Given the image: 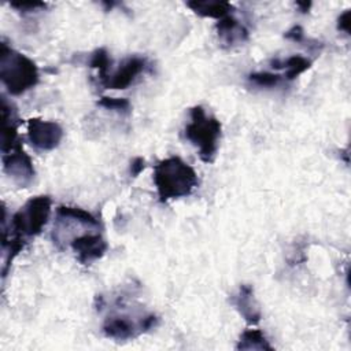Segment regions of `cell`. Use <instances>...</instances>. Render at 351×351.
Returning <instances> with one entry per match:
<instances>
[{
	"instance_id": "13",
	"label": "cell",
	"mask_w": 351,
	"mask_h": 351,
	"mask_svg": "<svg viewBox=\"0 0 351 351\" xmlns=\"http://www.w3.org/2000/svg\"><path fill=\"white\" fill-rule=\"evenodd\" d=\"M271 67L274 69H285V73H284V78L287 81H292L295 80L296 77H299L300 74H303L306 70H308L311 67V62L304 58V56H300V55H293V56H289L288 59L285 60H278V59H274L270 62Z\"/></svg>"
},
{
	"instance_id": "14",
	"label": "cell",
	"mask_w": 351,
	"mask_h": 351,
	"mask_svg": "<svg viewBox=\"0 0 351 351\" xmlns=\"http://www.w3.org/2000/svg\"><path fill=\"white\" fill-rule=\"evenodd\" d=\"M237 350H259V351H273L269 340L259 329H245L236 346Z\"/></svg>"
},
{
	"instance_id": "4",
	"label": "cell",
	"mask_w": 351,
	"mask_h": 351,
	"mask_svg": "<svg viewBox=\"0 0 351 351\" xmlns=\"http://www.w3.org/2000/svg\"><path fill=\"white\" fill-rule=\"evenodd\" d=\"M52 200L48 195H40L29 199L11 217V237L27 243V239L40 234L51 215ZM7 234V233H4Z\"/></svg>"
},
{
	"instance_id": "7",
	"label": "cell",
	"mask_w": 351,
	"mask_h": 351,
	"mask_svg": "<svg viewBox=\"0 0 351 351\" xmlns=\"http://www.w3.org/2000/svg\"><path fill=\"white\" fill-rule=\"evenodd\" d=\"M27 137L32 145L37 149L51 151L60 144L63 138V129L55 121L30 118L27 121Z\"/></svg>"
},
{
	"instance_id": "9",
	"label": "cell",
	"mask_w": 351,
	"mask_h": 351,
	"mask_svg": "<svg viewBox=\"0 0 351 351\" xmlns=\"http://www.w3.org/2000/svg\"><path fill=\"white\" fill-rule=\"evenodd\" d=\"M147 69V60L141 56L125 59L114 74H110L103 86L106 89H126Z\"/></svg>"
},
{
	"instance_id": "6",
	"label": "cell",
	"mask_w": 351,
	"mask_h": 351,
	"mask_svg": "<svg viewBox=\"0 0 351 351\" xmlns=\"http://www.w3.org/2000/svg\"><path fill=\"white\" fill-rule=\"evenodd\" d=\"M3 170L11 178V181L19 188H27L36 176L33 160L23 151L21 143H18L12 149L4 152L1 156Z\"/></svg>"
},
{
	"instance_id": "8",
	"label": "cell",
	"mask_w": 351,
	"mask_h": 351,
	"mask_svg": "<svg viewBox=\"0 0 351 351\" xmlns=\"http://www.w3.org/2000/svg\"><path fill=\"white\" fill-rule=\"evenodd\" d=\"M70 245L81 265H89L100 259L108 248L107 241L99 233H85L82 236H77L71 240Z\"/></svg>"
},
{
	"instance_id": "17",
	"label": "cell",
	"mask_w": 351,
	"mask_h": 351,
	"mask_svg": "<svg viewBox=\"0 0 351 351\" xmlns=\"http://www.w3.org/2000/svg\"><path fill=\"white\" fill-rule=\"evenodd\" d=\"M282 80V75L269 73V71H258V73H251L248 75V81L252 85L261 86V88H271L277 86Z\"/></svg>"
},
{
	"instance_id": "1",
	"label": "cell",
	"mask_w": 351,
	"mask_h": 351,
	"mask_svg": "<svg viewBox=\"0 0 351 351\" xmlns=\"http://www.w3.org/2000/svg\"><path fill=\"white\" fill-rule=\"evenodd\" d=\"M154 182L159 200L166 203L173 199L189 196L197 186L199 180L192 166L180 156H170L155 165Z\"/></svg>"
},
{
	"instance_id": "15",
	"label": "cell",
	"mask_w": 351,
	"mask_h": 351,
	"mask_svg": "<svg viewBox=\"0 0 351 351\" xmlns=\"http://www.w3.org/2000/svg\"><path fill=\"white\" fill-rule=\"evenodd\" d=\"M56 217L59 219L74 221V222H78V223L85 225V226H92V228L99 226V221L89 211H86L84 208H80V207L59 206L56 208Z\"/></svg>"
},
{
	"instance_id": "10",
	"label": "cell",
	"mask_w": 351,
	"mask_h": 351,
	"mask_svg": "<svg viewBox=\"0 0 351 351\" xmlns=\"http://www.w3.org/2000/svg\"><path fill=\"white\" fill-rule=\"evenodd\" d=\"M232 304L250 325H256L261 321L262 313L255 300L254 288L250 284L240 285L237 293L232 296Z\"/></svg>"
},
{
	"instance_id": "18",
	"label": "cell",
	"mask_w": 351,
	"mask_h": 351,
	"mask_svg": "<svg viewBox=\"0 0 351 351\" xmlns=\"http://www.w3.org/2000/svg\"><path fill=\"white\" fill-rule=\"evenodd\" d=\"M97 106L106 108V110H111V111H118V112H123L128 114L130 111V101L125 97H108V96H103L99 99Z\"/></svg>"
},
{
	"instance_id": "5",
	"label": "cell",
	"mask_w": 351,
	"mask_h": 351,
	"mask_svg": "<svg viewBox=\"0 0 351 351\" xmlns=\"http://www.w3.org/2000/svg\"><path fill=\"white\" fill-rule=\"evenodd\" d=\"M156 325L158 317L155 314H147L138 322L132 321L129 315H110L104 319L103 332L110 339L128 340L155 328Z\"/></svg>"
},
{
	"instance_id": "12",
	"label": "cell",
	"mask_w": 351,
	"mask_h": 351,
	"mask_svg": "<svg viewBox=\"0 0 351 351\" xmlns=\"http://www.w3.org/2000/svg\"><path fill=\"white\" fill-rule=\"evenodd\" d=\"M186 5L196 12L200 16H206V18H215V19H222L225 16L229 15V12H232L234 8L230 3L228 1H188Z\"/></svg>"
},
{
	"instance_id": "21",
	"label": "cell",
	"mask_w": 351,
	"mask_h": 351,
	"mask_svg": "<svg viewBox=\"0 0 351 351\" xmlns=\"http://www.w3.org/2000/svg\"><path fill=\"white\" fill-rule=\"evenodd\" d=\"M145 169V160L141 156H136L132 159L130 162V167H129V173L132 177H137L143 170Z\"/></svg>"
},
{
	"instance_id": "3",
	"label": "cell",
	"mask_w": 351,
	"mask_h": 351,
	"mask_svg": "<svg viewBox=\"0 0 351 351\" xmlns=\"http://www.w3.org/2000/svg\"><path fill=\"white\" fill-rule=\"evenodd\" d=\"M189 117L191 121L184 129L185 138L197 148L202 162H214L222 132L221 122L215 117L207 115L202 106L192 107Z\"/></svg>"
},
{
	"instance_id": "16",
	"label": "cell",
	"mask_w": 351,
	"mask_h": 351,
	"mask_svg": "<svg viewBox=\"0 0 351 351\" xmlns=\"http://www.w3.org/2000/svg\"><path fill=\"white\" fill-rule=\"evenodd\" d=\"M89 67L97 69L99 71V80L100 84L103 85L106 80L108 78V70L111 67V59L108 56V52L106 48H97L90 53V60H89Z\"/></svg>"
},
{
	"instance_id": "20",
	"label": "cell",
	"mask_w": 351,
	"mask_h": 351,
	"mask_svg": "<svg viewBox=\"0 0 351 351\" xmlns=\"http://www.w3.org/2000/svg\"><path fill=\"white\" fill-rule=\"evenodd\" d=\"M350 27H351V11L346 10L339 18H337V29L350 34Z\"/></svg>"
},
{
	"instance_id": "22",
	"label": "cell",
	"mask_w": 351,
	"mask_h": 351,
	"mask_svg": "<svg viewBox=\"0 0 351 351\" xmlns=\"http://www.w3.org/2000/svg\"><path fill=\"white\" fill-rule=\"evenodd\" d=\"M284 36H285V38H288L293 43H302L303 38H304V32L300 26H293Z\"/></svg>"
},
{
	"instance_id": "23",
	"label": "cell",
	"mask_w": 351,
	"mask_h": 351,
	"mask_svg": "<svg viewBox=\"0 0 351 351\" xmlns=\"http://www.w3.org/2000/svg\"><path fill=\"white\" fill-rule=\"evenodd\" d=\"M296 7L300 10V12L306 14V12H308V10H310V7H311V3H310V1H303V3L298 1V3H296Z\"/></svg>"
},
{
	"instance_id": "19",
	"label": "cell",
	"mask_w": 351,
	"mask_h": 351,
	"mask_svg": "<svg viewBox=\"0 0 351 351\" xmlns=\"http://www.w3.org/2000/svg\"><path fill=\"white\" fill-rule=\"evenodd\" d=\"M11 7L16 8L18 11H22V12H30V11H36L38 8H45L47 4L43 1H22V3H11Z\"/></svg>"
},
{
	"instance_id": "11",
	"label": "cell",
	"mask_w": 351,
	"mask_h": 351,
	"mask_svg": "<svg viewBox=\"0 0 351 351\" xmlns=\"http://www.w3.org/2000/svg\"><path fill=\"white\" fill-rule=\"evenodd\" d=\"M215 29L221 44L226 48L243 44L248 40V30L232 15L218 19Z\"/></svg>"
},
{
	"instance_id": "2",
	"label": "cell",
	"mask_w": 351,
	"mask_h": 351,
	"mask_svg": "<svg viewBox=\"0 0 351 351\" xmlns=\"http://www.w3.org/2000/svg\"><path fill=\"white\" fill-rule=\"evenodd\" d=\"M0 80L12 96H19L38 84V69L26 55L0 44Z\"/></svg>"
}]
</instances>
